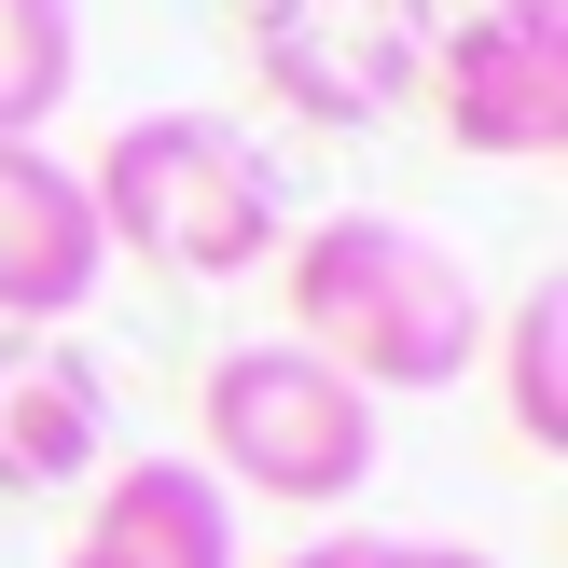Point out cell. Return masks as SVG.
<instances>
[{
    "label": "cell",
    "mask_w": 568,
    "mask_h": 568,
    "mask_svg": "<svg viewBox=\"0 0 568 568\" xmlns=\"http://www.w3.org/2000/svg\"><path fill=\"white\" fill-rule=\"evenodd\" d=\"M416 98H430L444 139L486 153V166L568 153V0H471V14H444Z\"/></svg>",
    "instance_id": "5"
},
{
    "label": "cell",
    "mask_w": 568,
    "mask_h": 568,
    "mask_svg": "<svg viewBox=\"0 0 568 568\" xmlns=\"http://www.w3.org/2000/svg\"><path fill=\"white\" fill-rule=\"evenodd\" d=\"M430 0H236V42L250 83H264L292 125H388L430 70Z\"/></svg>",
    "instance_id": "4"
},
{
    "label": "cell",
    "mask_w": 568,
    "mask_h": 568,
    "mask_svg": "<svg viewBox=\"0 0 568 568\" xmlns=\"http://www.w3.org/2000/svg\"><path fill=\"white\" fill-rule=\"evenodd\" d=\"M111 471V375L70 333H0V499H55Z\"/></svg>",
    "instance_id": "7"
},
{
    "label": "cell",
    "mask_w": 568,
    "mask_h": 568,
    "mask_svg": "<svg viewBox=\"0 0 568 568\" xmlns=\"http://www.w3.org/2000/svg\"><path fill=\"white\" fill-rule=\"evenodd\" d=\"M430 14H471V0H430Z\"/></svg>",
    "instance_id": "12"
},
{
    "label": "cell",
    "mask_w": 568,
    "mask_h": 568,
    "mask_svg": "<svg viewBox=\"0 0 568 568\" xmlns=\"http://www.w3.org/2000/svg\"><path fill=\"white\" fill-rule=\"evenodd\" d=\"M277 568H499V555H471V541H375V527H347V541H305V555H277Z\"/></svg>",
    "instance_id": "11"
},
{
    "label": "cell",
    "mask_w": 568,
    "mask_h": 568,
    "mask_svg": "<svg viewBox=\"0 0 568 568\" xmlns=\"http://www.w3.org/2000/svg\"><path fill=\"white\" fill-rule=\"evenodd\" d=\"M83 209H98V250H125L153 277H250V264L292 250L277 166L222 111H139V125H111L98 166H83Z\"/></svg>",
    "instance_id": "2"
},
{
    "label": "cell",
    "mask_w": 568,
    "mask_h": 568,
    "mask_svg": "<svg viewBox=\"0 0 568 568\" xmlns=\"http://www.w3.org/2000/svg\"><path fill=\"white\" fill-rule=\"evenodd\" d=\"M111 250L83 209V166L55 139H0V333H70L98 305Z\"/></svg>",
    "instance_id": "6"
},
{
    "label": "cell",
    "mask_w": 568,
    "mask_h": 568,
    "mask_svg": "<svg viewBox=\"0 0 568 568\" xmlns=\"http://www.w3.org/2000/svg\"><path fill=\"white\" fill-rule=\"evenodd\" d=\"M194 430H209V458H194L209 486L292 499V514H333L375 486V403L305 347H222L194 375Z\"/></svg>",
    "instance_id": "3"
},
{
    "label": "cell",
    "mask_w": 568,
    "mask_h": 568,
    "mask_svg": "<svg viewBox=\"0 0 568 568\" xmlns=\"http://www.w3.org/2000/svg\"><path fill=\"white\" fill-rule=\"evenodd\" d=\"M486 361H499V416L514 444H568V277H527L514 320H486Z\"/></svg>",
    "instance_id": "9"
},
{
    "label": "cell",
    "mask_w": 568,
    "mask_h": 568,
    "mask_svg": "<svg viewBox=\"0 0 568 568\" xmlns=\"http://www.w3.org/2000/svg\"><path fill=\"white\" fill-rule=\"evenodd\" d=\"M70 568H236V499L194 458H111Z\"/></svg>",
    "instance_id": "8"
},
{
    "label": "cell",
    "mask_w": 568,
    "mask_h": 568,
    "mask_svg": "<svg viewBox=\"0 0 568 568\" xmlns=\"http://www.w3.org/2000/svg\"><path fill=\"white\" fill-rule=\"evenodd\" d=\"M83 83V0H0V139H42Z\"/></svg>",
    "instance_id": "10"
},
{
    "label": "cell",
    "mask_w": 568,
    "mask_h": 568,
    "mask_svg": "<svg viewBox=\"0 0 568 568\" xmlns=\"http://www.w3.org/2000/svg\"><path fill=\"white\" fill-rule=\"evenodd\" d=\"M292 277V347L333 361V375L375 403V388H458L486 361V292L471 264L403 209H333L277 250Z\"/></svg>",
    "instance_id": "1"
}]
</instances>
